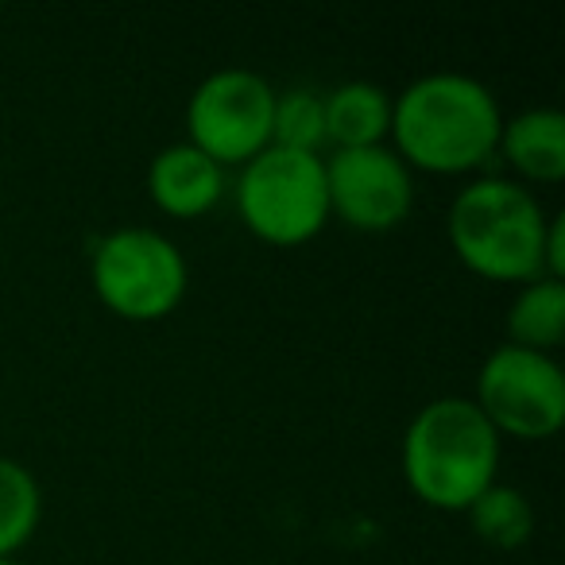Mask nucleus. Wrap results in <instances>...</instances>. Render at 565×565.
Returning a JSON list of instances; mask_svg holds the SVG:
<instances>
[{
  "instance_id": "f257e3e1",
  "label": "nucleus",
  "mask_w": 565,
  "mask_h": 565,
  "mask_svg": "<svg viewBox=\"0 0 565 565\" xmlns=\"http://www.w3.org/2000/svg\"><path fill=\"white\" fill-rule=\"evenodd\" d=\"M503 113L469 74H426L392 102L395 156L430 174H469L500 148Z\"/></svg>"
},
{
  "instance_id": "f03ea898",
  "label": "nucleus",
  "mask_w": 565,
  "mask_h": 565,
  "mask_svg": "<svg viewBox=\"0 0 565 565\" xmlns=\"http://www.w3.org/2000/svg\"><path fill=\"white\" fill-rule=\"evenodd\" d=\"M495 469L500 434L461 395L426 403L403 434V477L426 508L469 511L495 484Z\"/></svg>"
},
{
  "instance_id": "7ed1b4c3",
  "label": "nucleus",
  "mask_w": 565,
  "mask_h": 565,
  "mask_svg": "<svg viewBox=\"0 0 565 565\" xmlns=\"http://www.w3.org/2000/svg\"><path fill=\"white\" fill-rule=\"evenodd\" d=\"M449 244L472 275L492 282L546 279L550 217L526 186L477 179L449 205Z\"/></svg>"
},
{
  "instance_id": "20e7f679",
  "label": "nucleus",
  "mask_w": 565,
  "mask_h": 565,
  "mask_svg": "<svg viewBox=\"0 0 565 565\" xmlns=\"http://www.w3.org/2000/svg\"><path fill=\"white\" fill-rule=\"evenodd\" d=\"M236 213L248 233L279 248L315 241L330 221L326 159L307 151L264 148L241 171Z\"/></svg>"
},
{
  "instance_id": "39448f33",
  "label": "nucleus",
  "mask_w": 565,
  "mask_h": 565,
  "mask_svg": "<svg viewBox=\"0 0 565 565\" xmlns=\"http://www.w3.org/2000/svg\"><path fill=\"white\" fill-rule=\"evenodd\" d=\"M89 279L105 307L125 322H159L186 295V259L156 228H117L102 236Z\"/></svg>"
},
{
  "instance_id": "423d86ee",
  "label": "nucleus",
  "mask_w": 565,
  "mask_h": 565,
  "mask_svg": "<svg viewBox=\"0 0 565 565\" xmlns=\"http://www.w3.org/2000/svg\"><path fill=\"white\" fill-rule=\"evenodd\" d=\"M477 411L495 434L546 441L565 423V376L550 353L503 341L477 372Z\"/></svg>"
},
{
  "instance_id": "0eeeda50",
  "label": "nucleus",
  "mask_w": 565,
  "mask_h": 565,
  "mask_svg": "<svg viewBox=\"0 0 565 565\" xmlns=\"http://www.w3.org/2000/svg\"><path fill=\"white\" fill-rule=\"evenodd\" d=\"M275 89L256 71H217L186 105V132L217 167H244L271 148Z\"/></svg>"
},
{
  "instance_id": "6e6552de",
  "label": "nucleus",
  "mask_w": 565,
  "mask_h": 565,
  "mask_svg": "<svg viewBox=\"0 0 565 565\" xmlns=\"http://www.w3.org/2000/svg\"><path fill=\"white\" fill-rule=\"evenodd\" d=\"M326 190H330V217L361 233H387L403 225L415 205L411 167L392 148L333 151L326 159Z\"/></svg>"
},
{
  "instance_id": "1a4fd4ad",
  "label": "nucleus",
  "mask_w": 565,
  "mask_h": 565,
  "mask_svg": "<svg viewBox=\"0 0 565 565\" xmlns=\"http://www.w3.org/2000/svg\"><path fill=\"white\" fill-rule=\"evenodd\" d=\"M148 194L167 217H205L225 194V167H217L194 143H171L148 167Z\"/></svg>"
},
{
  "instance_id": "9d476101",
  "label": "nucleus",
  "mask_w": 565,
  "mask_h": 565,
  "mask_svg": "<svg viewBox=\"0 0 565 565\" xmlns=\"http://www.w3.org/2000/svg\"><path fill=\"white\" fill-rule=\"evenodd\" d=\"M500 151L526 182L554 186L565 179V117L557 109H526L503 120Z\"/></svg>"
},
{
  "instance_id": "9b49d317",
  "label": "nucleus",
  "mask_w": 565,
  "mask_h": 565,
  "mask_svg": "<svg viewBox=\"0 0 565 565\" xmlns=\"http://www.w3.org/2000/svg\"><path fill=\"white\" fill-rule=\"evenodd\" d=\"M326 109V143L338 151L380 148L392 136V97L372 82H345L322 97Z\"/></svg>"
},
{
  "instance_id": "f8f14e48",
  "label": "nucleus",
  "mask_w": 565,
  "mask_h": 565,
  "mask_svg": "<svg viewBox=\"0 0 565 565\" xmlns=\"http://www.w3.org/2000/svg\"><path fill=\"white\" fill-rule=\"evenodd\" d=\"M508 345L550 353L565 338V282L562 279H534L523 282L508 310Z\"/></svg>"
},
{
  "instance_id": "ddd939ff",
  "label": "nucleus",
  "mask_w": 565,
  "mask_h": 565,
  "mask_svg": "<svg viewBox=\"0 0 565 565\" xmlns=\"http://www.w3.org/2000/svg\"><path fill=\"white\" fill-rule=\"evenodd\" d=\"M469 526L480 542H488L492 550H519L534 531V508L519 488L500 484L495 480L484 495H477L469 511Z\"/></svg>"
},
{
  "instance_id": "4468645a",
  "label": "nucleus",
  "mask_w": 565,
  "mask_h": 565,
  "mask_svg": "<svg viewBox=\"0 0 565 565\" xmlns=\"http://www.w3.org/2000/svg\"><path fill=\"white\" fill-rule=\"evenodd\" d=\"M43 515L40 480L12 457H0V557H12L35 534Z\"/></svg>"
},
{
  "instance_id": "2eb2a0df",
  "label": "nucleus",
  "mask_w": 565,
  "mask_h": 565,
  "mask_svg": "<svg viewBox=\"0 0 565 565\" xmlns=\"http://www.w3.org/2000/svg\"><path fill=\"white\" fill-rule=\"evenodd\" d=\"M326 143V109L315 89H291L275 94V117H271V148L307 151L318 156Z\"/></svg>"
},
{
  "instance_id": "dca6fc26",
  "label": "nucleus",
  "mask_w": 565,
  "mask_h": 565,
  "mask_svg": "<svg viewBox=\"0 0 565 565\" xmlns=\"http://www.w3.org/2000/svg\"><path fill=\"white\" fill-rule=\"evenodd\" d=\"M565 275V221L550 217L546 228V279H562Z\"/></svg>"
},
{
  "instance_id": "f3484780",
  "label": "nucleus",
  "mask_w": 565,
  "mask_h": 565,
  "mask_svg": "<svg viewBox=\"0 0 565 565\" xmlns=\"http://www.w3.org/2000/svg\"><path fill=\"white\" fill-rule=\"evenodd\" d=\"M0 565H24V562H17V557H0Z\"/></svg>"
}]
</instances>
